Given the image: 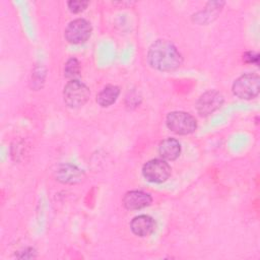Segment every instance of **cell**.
Here are the masks:
<instances>
[{"label":"cell","mask_w":260,"mask_h":260,"mask_svg":"<svg viewBox=\"0 0 260 260\" xmlns=\"http://www.w3.org/2000/svg\"><path fill=\"white\" fill-rule=\"evenodd\" d=\"M144 178L151 183H162L171 175V168L164 159L154 158L148 160L142 169Z\"/></svg>","instance_id":"5b68a950"},{"label":"cell","mask_w":260,"mask_h":260,"mask_svg":"<svg viewBox=\"0 0 260 260\" xmlns=\"http://www.w3.org/2000/svg\"><path fill=\"white\" fill-rule=\"evenodd\" d=\"M151 196L143 191H129L123 197V204L127 209L138 210L151 203Z\"/></svg>","instance_id":"ba28073f"},{"label":"cell","mask_w":260,"mask_h":260,"mask_svg":"<svg viewBox=\"0 0 260 260\" xmlns=\"http://www.w3.org/2000/svg\"><path fill=\"white\" fill-rule=\"evenodd\" d=\"M167 126L170 130L177 134L186 135L195 131L197 123L195 118L189 113L176 111L168 115Z\"/></svg>","instance_id":"277c9868"},{"label":"cell","mask_w":260,"mask_h":260,"mask_svg":"<svg viewBox=\"0 0 260 260\" xmlns=\"http://www.w3.org/2000/svg\"><path fill=\"white\" fill-rule=\"evenodd\" d=\"M244 60L248 63H258V55L254 52H248L244 55Z\"/></svg>","instance_id":"9a60e30c"},{"label":"cell","mask_w":260,"mask_h":260,"mask_svg":"<svg viewBox=\"0 0 260 260\" xmlns=\"http://www.w3.org/2000/svg\"><path fill=\"white\" fill-rule=\"evenodd\" d=\"M90 34V23L83 18H78L71 21L67 25L65 30V38L71 44H81L88 40Z\"/></svg>","instance_id":"8992f818"},{"label":"cell","mask_w":260,"mask_h":260,"mask_svg":"<svg viewBox=\"0 0 260 260\" xmlns=\"http://www.w3.org/2000/svg\"><path fill=\"white\" fill-rule=\"evenodd\" d=\"M79 73V63L77 59L75 58H70L64 67V75L68 78H72Z\"/></svg>","instance_id":"4fadbf2b"},{"label":"cell","mask_w":260,"mask_h":260,"mask_svg":"<svg viewBox=\"0 0 260 260\" xmlns=\"http://www.w3.org/2000/svg\"><path fill=\"white\" fill-rule=\"evenodd\" d=\"M82 176V172L71 165H61L56 171V178L62 183H77L81 181Z\"/></svg>","instance_id":"30bf717a"},{"label":"cell","mask_w":260,"mask_h":260,"mask_svg":"<svg viewBox=\"0 0 260 260\" xmlns=\"http://www.w3.org/2000/svg\"><path fill=\"white\" fill-rule=\"evenodd\" d=\"M88 87L79 80L73 79L69 81L63 90L65 104L70 108H78L83 106L89 98Z\"/></svg>","instance_id":"3957f363"},{"label":"cell","mask_w":260,"mask_h":260,"mask_svg":"<svg viewBox=\"0 0 260 260\" xmlns=\"http://www.w3.org/2000/svg\"><path fill=\"white\" fill-rule=\"evenodd\" d=\"M260 78L258 74L247 73L240 76L233 84V92L240 99L251 100L258 95Z\"/></svg>","instance_id":"7a4b0ae2"},{"label":"cell","mask_w":260,"mask_h":260,"mask_svg":"<svg viewBox=\"0 0 260 260\" xmlns=\"http://www.w3.org/2000/svg\"><path fill=\"white\" fill-rule=\"evenodd\" d=\"M130 228L135 235L139 237H146L154 231L155 222L149 215L141 214L132 219Z\"/></svg>","instance_id":"9c48e42d"},{"label":"cell","mask_w":260,"mask_h":260,"mask_svg":"<svg viewBox=\"0 0 260 260\" xmlns=\"http://www.w3.org/2000/svg\"><path fill=\"white\" fill-rule=\"evenodd\" d=\"M180 152L181 145L179 141L174 138H167L158 145V153L164 159L174 160L180 155Z\"/></svg>","instance_id":"8fae6325"},{"label":"cell","mask_w":260,"mask_h":260,"mask_svg":"<svg viewBox=\"0 0 260 260\" xmlns=\"http://www.w3.org/2000/svg\"><path fill=\"white\" fill-rule=\"evenodd\" d=\"M151 67L160 71H173L182 64V56L177 48L166 40L154 42L147 53Z\"/></svg>","instance_id":"6da1fadb"},{"label":"cell","mask_w":260,"mask_h":260,"mask_svg":"<svg viewBox=\"0 0 260 260\" xmlns=\"http://www.w3.org/2000/svg\"><path fill=\"white\" fill-rule=\"evenodd\" d=\"M223 102L222 95L216 90L204 92L197 101L196 108L201 116H208L217 110Z\"/></svg>","instance_id":"52a82bcc"},{"label":"cell","mask_w":260,"mask_h":260,"mask_svg":"<svg viewBox=\"0 0 260 260\" xmlns=\"http://www.w3.org/2000/svg\"><path fill=\"white\" fill-rule=\"evenodd\" d=\"M120 93V89L116 85H107L104 87L96 96V102L102 107H109L114 104Z\"/></svg>","instance_id":"7c38bea8"},{"label":"cell","mask_w":260,"mask_h":260,"mask_svg":"<svg viewBox=\"0 0 260 260\" xmlns=\"http://www.w3.org/2000/svg\"><path fill=\"white\" fill-rule=\"evenodd\" d=\"M68 8L71 12L73 13H78L83 11L87 5H88V1H83V0H73V1H69L67 3Z\"/></svg>","instance_id":"5bb4252c"}]
</instances>
